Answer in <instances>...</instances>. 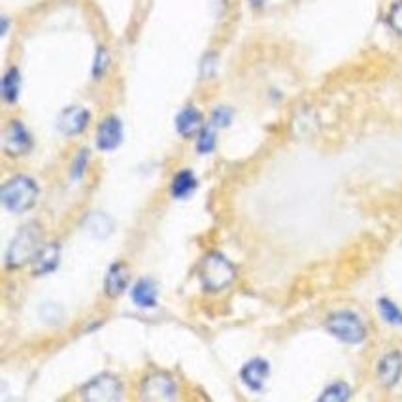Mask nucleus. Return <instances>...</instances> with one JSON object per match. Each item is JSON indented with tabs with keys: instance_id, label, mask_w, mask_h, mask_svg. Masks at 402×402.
Instances as JSON below:
<instances>
[{
	"instance_id": "1a4fd4ad",
	"label": "nucleus",
	"mask_w": 402,
	"mask_h": 402,
	"mask_svg": "<svg viewBox=\"0 0 402 402\" xmlns=\"http://www.w3.org/2000/svg\"><path fill=\"white\" fill-rule=\"evenodd\" d=\"M123 140V123L119 117L108 116L104 117L97 127V146L102 152L116 149Z\"/></svg>"
},
{
	"instance_id": "2eb2a0df",
	"label": "nucleus",
	"mask_w": 402,
	"mask_h": 402,
	"mask_svg": "<svg viewBox=\"0 0 402 402\" xmlns=\"http://www.w3.org/2000/svg\"><path fill=\"white\" fill-rule=\"evenodd\" d=\"M86 229L87 232L95 238H110L116 225H114V221H112L110 215H106L102 212H93L91 215H87L86 217Z\"/></svg>"
},
{
	"instance_id": "dca6fc26",
	"label": "nucleus",
	"mask_w": 402,
	"mask_h": 402,
	"mask_svg": "<svg viewBox=\"0 0 402 402\" xmlns=\"http://www.w3.org/2000/svg\"><path fill=\"white\" fill-rule=\"evenodd\" d=\"M130 299L140 308H153L157 304V286L152 280L136 281V286L133 287V293H130Z\"/></svg>"
},
{
	"instance_id": "a878e982",
	"label": "nucleus",
	"mask_w": 402,
	"mask_h": 402,
	"mask_svg": "<svg viewBox=\"0 0 402 402\" xmlns=\"http://www.w3.org/2000/svg\"><path fill=\"white\" fill-rule=\"evenodd\" d=\"M251 4H253V6L255 8H259V6H262V4H264V0H250Z\"/></svg>"
},
{
	"instance_id": "39448f33",
	"label": "nucleus",
	"mask_w": 402,
	"mask_h": 402,
	"mask_svg": "<svg viewBox=\"0 0 402 402\" xmlns=\"http://www.w3.org/2000/svg\"><path fill=\"white\" fill-rule=\"evenodd\" d=\"M176 391V382L166 372H149L140 385V396L144 401H174Z\"/></svg>"
},
{
	"instance_id": "4be33fe9",
	"label": "nucleus",
	"mask_w": 402,
	"mask_h": 402,
	"mask_svg": "<svg viewBox=\"0 0 402 402\" xmlns=\"http://www.w3.org/2000/svg\"><path fill=\"white\" fill-rule=\"evenodd\" d=\"M110 67V53H108V49L100 48L97 51V57H95V65H93V74H95V78H100L106 74Z\"/></svg>"
},
{
	"instance_id": "6ab92c4d",
	"label": "nucleus",
	"mask_w": 402,
	"mask_h": 402,
	"mask_svg": "<svg viewBox=\"0 0 402 402\" xmlns=\"http://www.w3.org/2000/svg\"><path fill=\"white\" fill-rule=\"evenodd\" d=\"M380 314L384 317L385 321L389 325H402V311L401 308L395 304V302H391L387 299H382L378 302Z\"/></svg>"
},
{
	"instance_id": "ddd939ff",
	"label": "nucleus",
	"mask_w": 402,
	"mask_h": 402,
	"mask_svg": "<svg viewBox=\"0 0 402 402\" xmlns=\"http://www.w3.org/2000/svg\"><path fill=\"white\" fill-rule=\"evenodd\" d=\"M61 261V246L57 242L46 244L34 259V274H48L53 272Z\"/></svg>"
},
{
	"instance_id": "9b49d317",
	"label": "nucleus",
	"mask_w": 402,
	"mask_h": 402,
	"mask_svg": "<svg viewBox=\"0 0 402 402\" xmlns=\"http://www.w3.org/2000/svg\"><path fill=\"white\" fill-rule=\"evenodd\" d=\"M268 374H270V366L264 359H251L248 361L242 370H240V378L244 382L250 389L259 391L262 389V385L268 380Z\"/></svg>"
},
{
	"instance_id": "f8f14e48",
	"label": "nucleus",
	"mask_w": 402,
	"mask_h": 402,
	"mask_svg": "<svg viewBox=\"0 0 402 402\" xmlns=\"http://www.w3.org/2000/svg\"><path fill=\"white\" fill-rule=\"evenodd\" d=\"M378 380L384 387H393L402 374V355L398 351H391L384 355L378 363Z\"/></svg>"
},
{
	"instance_id": "393cba45",
	"label": "nucleus",
	"mask_w": 402,
	"mask_h": 402,
	"mask_svg": "<svg viewBox=\"0 0 402 402\" xmlns=\"http://www.w3.org/2000/svg\"><path fill=\"white\" fill-rule=\"evenodd\" d=\"M212 119L217 127H227V125H231L232 121V110L231 108H227V106H221V108L213 112Z\"/></svg>"
},
{
	"instance_id": "6e6552de",
	"label": "nucleus",
	"mask_w": 402,
	"mask_h": 402,
	"mask_svg": "<svg viewBox=\"0 0 402 402\" xmlns=\"http://www.w3.org/2000/svg\"><path fill=\"white\" fill-rule=\"evenodd\" d=\"M91 114L83 106H68L61 112L57 127L65 136H78L87 128Z\"/></svg>"
},
{
	"instance_id": "b1692460",
	"label": "nucleus",
	"mask_w": 402,
	"mask_h": 402,
	"mask_svg": "<svg viewBox=\"0 0 402 402\" xmlns=\"http://www.w3.org/2000/svg\"><path fill=\"white\" fill-rule=\"evenodd\" d=\"M87 165H89V152H79L76 157H74V165H72V177L74 180H79L83 176Z\"/></svg>"
},
{
	"instance_id": "0eeeda50",
	"label": "nucleus",
	"mask_w": 402,
	"mask_h": 402,
	"mask_svg": "<svg viewBox=\"0 0 402 402\" xmlns=\"http://www.w3.org/2000/svg\"><path fill=\"white\" fill-rule=\"evenodd\" d=\"M32 147V136L23 123L12 119L4 128V149L8 155L19 157Z\"/></svg>"
},
{
	"instance_id": "423d86ee",
	"label": "nucleus",
	"mask_w": 402,
	"mask_h": 402,
	"mask_svg": "<svg viewBox=\"0 0 402 402\" xmlns=\"http://www.w3.org/2000/svg\"><path fill=\"white\" fill-rule=\"evenodd\" d=\"M81 395L86 401L95 402L119 401L123 396V384L112 374H100L81 387Z\"/></svg>"
},
{
	"instance_id": "aec40b11",
	"label": "nucleus",
	"mask_w": 402,
	"mask_h": 402,
	"mask_svg": "<svg viewBox=\"0 0 402 402\" xmlns=\"http://www.w3.org/2000/svg\"><path fill=\"white\" fill-rule=\"evenodd\" d=\"M349 398V385L347 384H333L329 385L327 389L323 391V395L319 396V401H327V402H344Z\"/></svg>"
},
{
	"instance_id": "f257e3e1",
	"label": "nucleus",
	"mask_w": 402,
	"mask_h": 402,
	"mask_svg": "<svg viewBox=\"0 0 402 402\" xmlns=\"http://www.w3.org/2000/svg\"><path fill=\"white\" fill-rule=\"evenodd\" d=\"M40 250H42V227L38 223L21 227L6 251V267L12 270L27 267L29 262H34Z\"/></svg>"
},
{
	"instance_id": "f3484780",
	"label": "nucleus",
	"mask_w": 402,
	"mask_h": 402,
	"mask_svg": "<svg viewBox=\"0 0 402 402\" xmlns=\"http://www.w3.org/2000/svg\"><path fill=\"white\" fill-rule=\"evenodd\" d=\"M196 189V177L191 170H180L174 174L170 183V193L176 199H185Z\"/></svg>"
},
{
	"instance_id": "20e7f679",
	"label": "nucleus",
	"mask_w": 402,
	"mask_h": 402,
	"mask_svg": "<svg viewBox=\"0 0 402 402\" xmlns=\"http://www.w3.org/2000/svg\"><path fill=\"white\" fill-rule=\"evenodd\" d=\"M327 330L346 344H361L365 340V323L354 311H336L327 319Z\"/></svg>"
},
{
	"instance_id": "9d476101",
	"label": "nucleus",
	"mask_w": 402,
	"mask_h": 402,
	"mask_svg": "<svg viewBox=\"0 0 402 402\" xmlns=\"http://www.w3.org/2000/svg\"><path fill=\"white\" fill-rule=\"evenodd\" d=\"M128 280H130V272H128V267L125 262H114L106 274V280H104V293L110 297V299H117L128 286Z\"/></svg>"
},
{
	"instance_id": "5701e85b",
	"label": "nucleus",
	"mask_w": 402,
	"mask_h": 402,
	"mask_svg": "<svg viewBox=\"0 0 402 402\" xmlns=\"http://www.w3.org/2000/svg\"><path fill=\"white\" fill-rule=\"evenodd\" d=\"M387 21H389L391 29H393L396 34H401L402 36V0H396L395 4L391 6Z\"/></svg>"
},
{
	"instance_id": "7ed1b4c3",
	"label": "nucleus",
	"mask_w": 402,
	"mask_h": 402,
	"mask_svg": "<svg viewBox=\"0 0 402 402\" xmlns=\"http://www.w3.org/2000/svg\"><path fill=\"white\" fill-rule=\"evenodd\" d=\"M38 199V185L31 176L10 177L2 187V202L13 213H23L34 206Z\"/></svg>"
},
{
	"instance_id": "412c9836",
	"label": "nucleus",
	"mask_w": 402,
	"mask_h": 402,
	"mask_svg": "<svg viewBox=\"0 0 402 402\" xmlns=\"http://www.w3.org/2000/svg\"><path fill=\"white\" fill-rule=\"evenodd\" d=\"M215 142H217V134H215V128L212 125L208 127H202L199 130V142H196V147L201 153H212L213 147H215Z\"/></svg>"
},
{
	"instance_id": "a211bd4d",
	"label": "nucleus",
	"mask_w": 402,
	"mask_h": 402,
	"mask_svg": "<svg viewBox=\"0 0 402 402\" xmlns=\"http://www.w3.org/2000/svg\"><path fill=\"white\" fill-rule=\"evenodd\" d=\"M21 93V74L18 68H10L2 78V98L6 104H15Z\"/></svg>"
},
{
	"instance_id": "f03ea898",
	"label": "nucleus",
	"mask_w": 402,
	"mask_h": 402,
	"mask_svg": "<svg viewBox=\"0 0 402 402\" xmlns=\"http://www.w3.org/2000/svg\"><path fill=\"white\" fill-rule=\"evenodd\" d=\"M199 278H201L206 291H223L236 278V268L225 255L212 251L202 259L201 268H199Z\"/></svg>"
},
{
	"instance_id": "4468645a",
	"label": "nucleus",
	"mask_w": 402,
	"mask_h": 402,
	"mask_svg": "<svg viewBox=\"0 0 402 402\" xmlns=\"http://www.w3.org/2000/svg\"><path fill=\"white\" fill-rule=\"evenodd\" d=\"M176 128L182 136H193L202 128V112L195 106H185L176 117Z\"/></svg>"
}]
</instances>
